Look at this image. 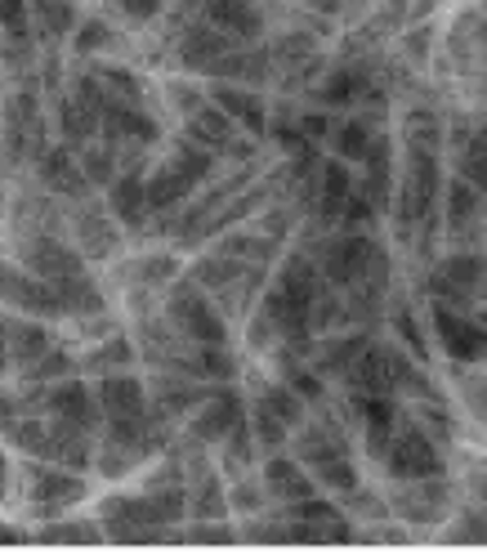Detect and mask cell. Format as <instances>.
Here are the masks:
<instances>
[{
  "instance_id": "6da1fadb",
  "label": "cell",
  "mask_w": 487,
  "mask_h": 559,
  "mask_svg": "<svg viewBox=\"0 0 487 559\" xmlns=\"http://www.w3.org/2000/svg\"><path fill=\"white\" fill-rule=\"evenodd\" d=\"M162 318L188 341V345H228V322L219 318L211 292L192 277H179V283L166 292Z\"/></svg>"
},
{
  "instance_id": "7a4b0ae2",
  "label": "cell",
  "mask_w": 487,
  "mask_h": 559,
  "mask_svg": "<svg viewBox=\"0 0 487 559\" xmlns=\"http://www.w3.org/2000/svg\"><path fill=\"white\" fill-rule=\"evenodd\" d=\"M384 471H389V479H394V484L448 475V471H443V452H438V435H429V430L416 426V421L399 426L394 443H389V452H384Z\"/></svg>"
},
{
  "instance_id": "3957f363",
  "label": "cell",
  "mask_w": 487,
  "mask_h": 559,
  "mask_svg": "<svg viewBox=\"0 0 487 559\" xmlns=\"http://www.w3.org/2000/svg\"><path fill=\"white\" fill-rule=\"evenodd\" d=\"M429 328H433V341L452 362L470 367V362H483L487 358V322L465 313V309H452V305H433L429 309Z\"/></svg>"
},
{
  "instance_id": "277c9868",
  "label": "cell",
  "mask_w": 487,
  "mask_h": 559,
  "mask_svg": "<svg viewBox=\"0 0 487 559\" xmlns=\"http://www.w3.org/2000/svg\"><path fill=\"white\" fill-rule=\"evenodd\" d=\"M247 416L251 412H247V403H241V394L233 385L215 381L206 390V399L198 403V412L188 416V435L198 443H206V448H219L228 435H237L241 426H247Z\"/></svg>"
},
{
  "instance_id": "5b68a950",
  "label": "cell",
  "mask_w": 487,
  "mask_h": 559,
  "mask_svg": "<svg viewBox=\"0 0 487 559\" xmlns=\"http://www.w3.org/2000/svg\"><path fill=\"white\" fill-rule=\"evenodd\" d=\"M81 497H85V479L76 471H68V465L45 461L27 475V501H32V510H45V515H63Z\"/></svg>"
},
{
  "instance_id": "8992f818",
  "label": "cell",
  "mask_w": 487,
  "mask_h": 559,
  "mask_svg": "<svg viewBox=\"0 0 487 559\" xmlns=\"http://www.w3.org/2000/svg\"><path fill=\"white\" fill-rule=\"evenodd\" d=\"M59 341H55V332L45 328V318H27V313H10V322H5V362H10V371H32L45 354H50Z\"/></svg>"
},
{
  "instance_id": "52a82bcc",
  "label": "cell",
  "mask_w": 487,
  "mask_h": 559,
  "mask_svg": "<svg viewBox=\"0 0 487 559\" xmlns=\"http://www.w3.org/2000/svg\"><path fill=\"white\" fill-rule=\"evenodd\" d=\"M19 264L36 277H45V283H68V277L85 273V255L81 247H68L59 238H32L19 255Z\"/></svg>"
},
{
  "instance_id": "ba28073f",
  "label": "cell",
  "mask_w": 487,
  "mask_h": 559,
  "mask_svg": "<svg viewBox=\"0 0 487 559\" xmlns=\"http://www.w3.org/2000/svg\"><path fill=\"white\" fill-rule=\"evenodd\" d=\"M260 479H264L269 497H273V501H282V506H296V501H305V497H313V492H318L313 471H309V465H305L296 452H290V456L273 452V456L260 465Z\"/></svg>"
},
{
  "instance_id": "9c48e42d",
  "label": "cell",
  "mask_w": 487,
  "mask_h": 559,
  "mask_svg": "<svg viewBox=\"0 0 487 559\" xmlns=\"http://www.w3.org/2000/svg\"><path fill=\"white\" fill-rule=\"evenodd\" d=\"M36 179L45 183V193H63V198H85V189L94 183L85 179L81 153H72V144H55V148H40L36 153Z\"/></svg>"
},
{
  "instance_id": "30bf717a",
  "label": "cell",
  "mask_w": 487,
  "mask_h": 559,
  "mask_svg": "<svg viewBox=\"0 0 487 559\" xmlns=\"http://www.w3.org/2000/svg\"><path fill=\"white\" fill-rule=\"evenodd\" d=\"M108 211L121 228L139 233L153 215V202H149V175L139 170H121L112 183H108Z\"/></svg>"
},
{
  "instance_id": "8fae6325",
  "label": "cell",
  "mask_w": 487,
  "mask_h": 559,
  "mask_svg": "<svg viewBox=\"0 0 487 559\" xmlns=\"http://www.w3.org/2000/svg\"><path fill=\"white\" fill-rule=\"evenodd\" d=\"M104 403V421H117V416H149L153 412V394L139 377L130 371H104V381L94 385Z\"/></svg>"
},
{
  "instance_id": "7c38bea8",
  "label": "cell",
  "mask_w": 487,
  "mask_h": 559,
  "mask_svg": "<svg viewBox=\"0 0 487 559\" xmlns=\"http://www.w3.org/2000/svg\"><path fill=\"white\" fill-rule=\"evenodd\" d=\"M206 95H211V104H219V108L241 126V134H264V130H269V104L260 99L256 85L224 81V85H211Z\"/></svg>"
},
{
  "instance_id": "4fadbf2b",
  "label": "cell",
  "mask_w": 487,
  "mask_h": 559,
  "mask_svg": "<svg viewBox=\"0 0 487 559\" xmlns=\"http://www.w3.org/2000/svg\"><path fill=\"white\" fill-rule=\"evenodd\" d=\"M367 95H371V76L358 63H340L313 85V99L322 108H354V104H367Z\"/></svg>"
},
{
  "instance_id": "5bb4252c",
  "label": "cell",
  "mask_w": 487,
  "mask_h": 559,
  "mask_svg": "<svg viewBox=\"0 0 487 559\" xmlns=\"http://www.w3.org/2000/svg\"><path fill=\"white\" fill-rule=\"evenodd\" d=\"M202 19H211L219 32H228L237 45H251L264 27V14H260L256 0H211L202 10Z\"/></svg>"
},
{
  "instance_id": "9a60e30c",
  "label": "cell",
  "mask_w": 487,
  "mask_h": 559,
  "mask_svg": "<svg viewBox=\"0 0 487 559\" xmlns=\"http://www.w3.org/2000/svg\"><path fill=\"white\" fill-rule=\"evenodd\" d=\"M376 126L367 121V117H349V121H340L335 130H331V153L335 157H345L349 166H367L371 162V153H376Z\"/></svg>"
},
{
  "instance_id": "2e32d148",
  "label": "cell",
  "mask_w": 487,
  "mask_h": 559,
  "mask_svg": "<svg viewBox=\"0 0 487 559\" xmlns=\"http://www.w3.org/2000/svg\"><path fill=\"white\" fill-rule=\"evenodd\" d=\"M36 542H45V546H104L108 533H104V520H63V524L40 528Z\"/></svg>"
},
{
  "instance_id": "e0dca14e",
  "label": "cell",
  "mask_w": 487,
  "mask_h": 559,
  "mask_svg": "<svg viewBox=\"0 0 487 559\" xmlns=\"http://www.w3.org/2000/svg\"><path fill=\"white\" fill-rule=\"evenodd\" d=\"M313 479H318L322 492H335V497H349L354 488H363V475H358V465H354L349 452H335L322 465H313Z\"/></svg>"
},
{
  "instance_id": "ac0fdd59",
  "label": "cell",
  "mask_w": 487,
  "mask_h": 559,
  "mask_svg": "<svg viewBox=\"0 0 487 559\" xmlns=\"http://www.w3.org/2000/svg\"><path fill=\"white\" fill-rule=\"evenodd\" d=\"M108 45H117V32H112V23L99 19V14H85L81 27L72 32V50H76L81 59H85V55H104Z\"/></svg>"
},
{
  "instance_id": "d6986e66",
  "label": "cell",
  "mask_w": 487,
  "mask_h": 559,
  "mask_svg": "<svg viewBox=\"0 0 487 559\" xmlns=\"http://www.w3.org/2000/svg\"><path fill=\"white\" fill-rule=\"evenodd\" d=\"M108 5H112V14H117L126 27H149V23H157V14H162L166 0H108Z\"/></svg>"
},
{
  "instance_id": "ffe728a7",
  "label": "cell",
  "mask_w": 487,
  "mask_h": 559,
  "mask_svg": "<svg viewBox=\"0 0 487 559\" xmlns=\"http://www.w3.org/2000/svg\"><path fill=\"white\" fill-rule=\"evenodd\" d=\"M237 537L241 533L224 528V520H198V524L183 528V542H192V546H233Z\"/></svg>"
},
{
  "instance_id": "44dd1931",
  "label": "cell",
  "mask_w": 487,
  "mask_h": 559,
  "mask_svg": "<svg viewBox=\"0 0 487 559\" xmlns=\"http://www.w3.org/2000/svg\"><path fill=\"white\" fill-rule=\"evenodd\" d=\"M465 492H470L474 506L487 510V461H474V471H470V479H465Z\"/></svg>"
},
{
  "instance_id": "7402d4cb",
  "label": "cell",
  "mask_w": 487,
  "mask_h": 559,
  "mask_svg": "<svg viewBox=\"0 0 487 559\" xmlns=\"http://www.w3.org/2000/svg\"><path fill=\"white\" fill-rule=\"evenodd\" d=\"M206 5H211V0H179V10H183V19H188V10H198V14H202Z\"/></svg>"
}]
</instances>
